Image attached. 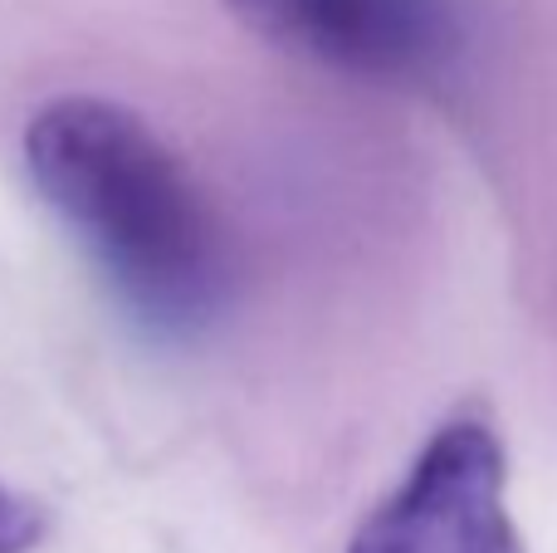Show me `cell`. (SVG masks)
Here are the masks:
<instances>
[{
    "mask_svg": "<svg viewBox=\"0 0 557 553\" xmlns=\"http://www.w3.org/2000/svg\"><path fill=\"white\" fill-rule=\"evenodd\" d=\"M347 553H523L504 509V451L484 421L455 417L406 480L357 525Z\"/></svg>",
    "mask_w": 557,
    "mask_h": 553,
    "instance_id": "7a4b0ae2",
    "label": "cell"
},
{
    "mask_svg": "<svg viewBox=\"0 0 557 553\" xmlns=\"http://www.w3.org/2000/svg\"><path fill=\"white\" fill-rule=\"evenodd\" d=\"M45 539V509L0 480V553H29Z\"/></svg>",
    "mask_w": 557,
    "mask_h": 553,
    "instance_id": "277c9868",
    "label": "cell"
},
{
    "mask_svg": "<svg viewBox=\"0 0 557 553\" xmlns=\"http://www.w3.org/2000/svg\"><path fill=\"white\" fill-rule=\"evenodd\" d=\"M20 147L35 192L147 333L201 339L221 319L225 231L147 118L98 94H59L29 113Z\"/></svg>",
    "mask_w": 557,
    "mask_h": 553,
    "instance_id": "6da1fadb",
    "label": "cell"
},
{
    "mask_svg": "<svg viewBox=\"0 0 557 553\" xmlns=\"http://www.w3.org/2000/svg\"><path fill=\"white\" fill-rule=\"evenodd\" d=\"M274 49L376 84L431 78L460 49L450 0H225Z\"/></svg>",
    "mask_w": 557,
    "mask_h": 553,
    "instance_id": "3957f363",
    "label": "cell"
}]
</instances>
